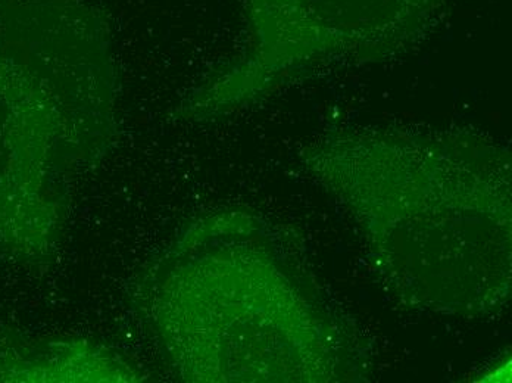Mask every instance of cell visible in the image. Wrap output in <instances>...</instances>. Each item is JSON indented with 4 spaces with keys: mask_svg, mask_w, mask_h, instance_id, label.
Listing matches in <instances>:
<instances>
[{
    "mask_svg": "<svg viewBox=\"0 0 512 383\" xmlns=\"http://www.w3.org/2000/svg\"><path fill=\"white\" fill-rule=\"evenodd\" d=\"M442 0H249L261 52L390 37L426 24Z\"/></svg>",
    "mask_w": 512,
    "mask_h": 383,
    "instance_id": "obj_1",
    "label": "cell"
}]
</instances>
